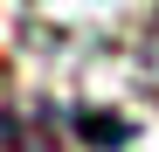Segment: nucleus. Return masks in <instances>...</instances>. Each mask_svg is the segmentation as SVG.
Masks as SVG:
<instances>
[{"label":"nucleus","mask_w":159,"mask_h":152,"mask_svg":"<svg viewBox=\"0 0 159 152\" xmlns=\"http://www.w3.org/2000/svg\"><path fill=\"white\" fill-rule=\"evenodd\" d=\"M0 152H62V138L35 111H0Z\"/></svg>","instance_id":"1"},{"label":"nucleus","mask_w":159,"mask_h":152,"mask_svg":"<svg viewBox=\"0 0 159 152\" xmlns=\"http://www.w3.org/2000/svg\"><path fill=\"white\" fill-rule=\"evenodd\" d=\"M139 76H145L152 90H159V14L145 21V35H139Z\"/></svg>","instance_id":"2"}]
</instances>
